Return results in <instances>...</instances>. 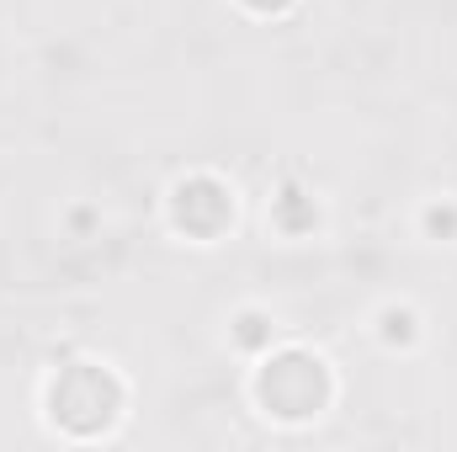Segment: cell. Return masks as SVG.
Masks as SVG:
<instances>
[{"mask_svg":"<svg viewBox=\"0 0 457 452\" xmlns=\"http://www.w3.org/2000/svg\"><path fill=\"white\" fill-rule=\"evenodd\" d=\"M255 394H261V405H266L271 415H282V421H309V415H320L325 399H330V372H325V362L309 356V351H282V356H271V362L261 367Z\"/></svg>","mask_w":457,"mask_h":452,"instance_id":"cell-1","label":"cell"},{"mask_svg":"<svg viewBox=\"0 0 457 452\" xmlns=\"http://www.w3.org/2000/svg\"><path fill=\"white\" fill-rule=\"evenodd\" d=\"M48 405H54V421H59L64 431H75V437H96L102 426H112L117 405H122V389H117V378L107 372V367L75 362L70 372H59Z\"/></svg>","mask_w":457,"mask_h":452,"instance_id":"cell-2","label":"cell"},{"mask_svg":"<svg viewBox=\"0 0 457 452\" xmlns=\"http://www.w3.org/2000/svg\"><path fill=\"white\" fill-rule=\"evenodd\" d=\"M170 213H176V224L187 229V234L213 239V234H224V224L234 219V197H228L224 181H213V176H192V181L176 187Z\"/></svg>","mask_w":457,"mask_h":452,"instance_id":"cell-3","label":"cell"},{"mask_svg":"<svg viewBox=\"0 0 457 452\" xmlns=\"http://www.w3.org/2000/svg\"><path fill=\"white\" fill-rule=\"evenodd\" d=\"M277 224L287 229V234H303V229L320 224V208H314V197H303V192H282L277 197Z\"/></svg>","mask_w":457,"mask_h":452,"instance_id":"cell-4","label":"cell"},{"mask_svg":"<svg viewBox=\"0 0 457 452\" xmlns=\"http://www.w3.org/2000/svg\"><path fill=\"white\" fill-rule=\"evenodd\" d=\"M234 336H239V346H266V340H271V325H266L261 314H239V331H234Z\"/></svg>","mask_w":457,"mask_h":452,"instance_id":"cell-5","label":"cell"},{"mask_svg":"<svg viewBox=\"0 0 457 452\" xmlns=\"http://www.w3.org/2000/svg\"><path fill=\"white\" fill-rule=\"evenodd\" d=\"M383 325H388V331H383V336H388V340H410V336H415V331H410L415 320H410L404 309H388V314H383Z\"/></svg>","mask_w":457,"mask_h":452,"instance_id":"cell-6","label":"cell"},{"mask_svg":"<svg viewBox=\"0 0 457 452\" xmlns=\"http://www.w3.org/2000/svg\"><path fill=\"white\" fill-rule=\"evenodd\" d=\"M426 229H431V234H453L457 229V208L453 203H447V208H431V213H426Z\"/></svg>","mask_w":457,"mask_h":452,"instance_id":"cell-7","label":"cell"},{"mask_svg":"<svg viewBox=\"0 0 457 452\" xmlns=\"http://www.w3.org/2000/svg\"><path fill=\"white\" fill-rule=\"evenodd\" d=\"M250 11H282V5H293V0H245Z\"/></svg>","mask_w":457,"mask_h":452,"instance_id":"cell-8","label":"cell"}]
</instances>
